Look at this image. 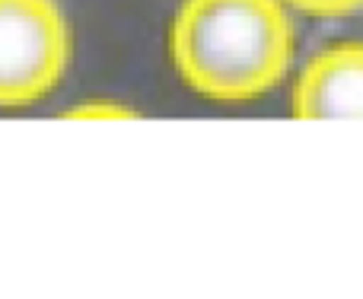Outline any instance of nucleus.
<instances>
[{
  "instance_id": "7ed1b4c3",
  "label": "nucleus",
  "mask_w": 363,
  "mask_h": 299,
  "mask_svg": "<svg viewBox=\"0 0 363 299\" xmlns=\"http://www.w3.org/2000/svg\"><path fill=\"white\" fill-rule=\"evenodd\" d=\"M294 115L306 121L363 118V45H335L303 67Z\"/></svg>"
},
{
  "instance_id": "f257e3e1",
  "label": "nucleus",
  "mask_w": 363,
  "mask_h": 299,
  "mask_svg": "<svg viewBox=\"0 0 363 299\" xmlns=\"http://www.w3.org/2000/svg\"><path fill=\"white\" fill-rule=\"evenodd\" d=\"M169 51L194 93L245 102L284 80L294 29L284 0H185L172 23Z\"/></svg>"
},
{
  "instance_id": "f03ea898",
  "label": "nucleus",
  "mask_w": 363,
  "mask_h": 299,
  "mask_svg": "<svg viewBox=\"0 0 363 299\" xmlns=\"http://www.w3.org/2000/svg\"><path fill=\"white\" fill-rule=\"evenodd\" d=\"M67 57V23L51 0H0V108L48 96Z\"/></svg>"
},
{
  "instance_id": "39448f33",
  "label": "nucleus",
  "mask_w": 363,
  "mask_h": 299,
  "mask_svg": "<svg viewBox=\"0 0 363 299\" xmlns=\"http://www.w3.org/2000/svg\"><path fill=\"white\" fill-rule=\"evenodd\" d=\"M67 118H134L131 108L121 106H77L74 112H67Z\"/></svg>"
},
{
  "instance_id": "20e7f679",
  "label": "nucleus",
  "mask_w": 363,
  "mask_h": 299,
  "mask_svg": "<svg viewBox=\"0 0 363 299\" xmlns=\"http://www.w3.org/2000/svg\"><path fill=\"white\" fill-rule=\"evenodd\" d=\"M287 6L309 13V16H347V13L360 10L363 0H284Z\"/></svg>"
}]
</instances>
